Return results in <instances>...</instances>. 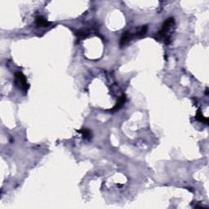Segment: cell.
<instances>
[{"label":"cell","instance_id":"1","mask_svg":"<svg viewBox=\"0 0 209 209\" xmlns=\"http://www.w3.org/2000/svg\"><path fill=\"white\" fill-rule=\"evenodd\" d=\"M174 18H167V20L165 21V22L163 24L162 29L159 30V34H158L160 38H164V42L166 43H169V42H170V35H168V32L170 31L171 29L174 26Z\"/></svg>","mask_w":209,"mask_h":209},{"label":"cell","instance_id":"2","mask_svg":"<svg viewBox=\"0 0 209 209\" xmlns=\"http://www.w3.org/2000/svg\"><path fill=\"white\" fill-rule=\"evenodd\" d=\"M15 84L20 90L23 91L24 92H27L30 88V84L27 82L26 77L20 71H17L15 74Z\"/></svg>","mask_w":209,"mask_h":209},{"label":"cell","instance_id":"3","mask_svg":"<svg viewBox=\"0 0 209 209\" xmlns=\"http://www.w3.org/2000/svg\"><path fill=\"white\" fill-rule=\"evenodd\" d=\"M133 35H132L131 33H129L128 31L124 32V33L123 34L121 38H120V46H121V47L125 46L128 43H129L133 39Z\"/></svg>","mask_w":209,"mask_h":209},{"label":"cell","instance_id":"4","mask_svg":"<svg viewBox=\"0 0 209 209\" xmlns=\"http://www.w3.org/2000/svg\"><path fill=\"white\" fill-rule=\"evenodd\" d=\"M126 101V96L125 95H122L120 97H119V101L117 102V104L115 105V106L110 110V111H118L119 110L122 108L123 105H124Z\"/></svg>","mask_w":209,"mask_h":209},{"label":"cell","instance_id":"5","mask_svg":"<svg viewBox=\"0 0 209 209\" xmlns=\"http://www.w3.org/2000/svg\"><path fill=\"white\" fill-rule=\"evenodd\" d=\"M35 23L38 26H42V27H48L51 25V22H49L47 20H45L43 17H38L35 19Z\"/></svg>","mask_w":209,"mask_h":209},{"label":"cell","instance_id":"6","mask_svg":"<svg viewBox=\"0 0 209 209\" xmlns=\"http://www.w3.org/2000/svg\"><path fill=\"white\" fill-rule=\"evenodd\" d=\"M78 133H80L83 137H84V139L85 140H90L92 137V133L88 129H82L80 131H78Z\"/></svg>","mask_w":209,"mask_h":209},{"label":"cell","instance_id":"7","mask_svg":"<svg viewBox=\"0 0 209 209\" xmlns=\"http://www.w3.org/2000/svg\"><path fill=\"white\" fill-rule=\"evenodd\" d=\"M195 119H197V120H199V121H200V122L204 123L206 124H208V118H205V117L202 115V112H201L200 110H198V113H197V115L195 116Z\"/></svg>","mask_w":209,"mask_h":209},{"label":"cell","instance_id":"8","mask_svg":"<svg viewBox=\"0 0 209 209\" xmlns=\"http://www.w3.org/2000/svg\"><path fill=\"white\" fill-rule=\"evenodd\" d=\"M147 30H148V26L147 25H143V26H141V28L138 30V32L136 33V36L137 37H143L144 35H146Z\"/></svg>","mask_w":209,"mask_h":209},{"label":"cell","instance_id":"9","mask_svg":"<svg viewBox=\"0 0 209 209\" xmlns=\"http://www.w3.org/2000/svg\"><path fill=\"white\" fill-rule=\"evenodd\" d=\"M78 38L80 39H84V38H87V36L89 35V31L88 30H79L76 33Z\"/></svg>","mask_w":209,"mask_h":209},{"label":"cell","instance_id":"10","mask_svg":"<svg viewBox=\"0 0 209 209\" xmlns=\"http://www.w3.org/2000/svg\"><path fill=\"white\" fill-rule=\"evenodd\" d=\"M206 94H208V89H206Z\"/></svg>","mask_w":209,"mask_h":209}]
</instances>
